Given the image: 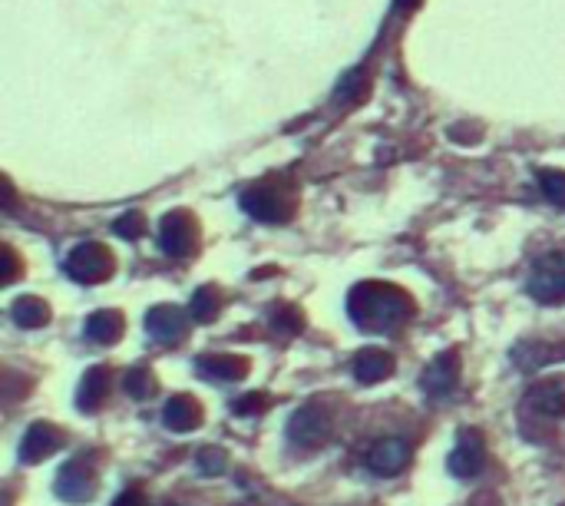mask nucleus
I'll use <instances>...</instances> for the list:
<instances>
[{
    "label": "nucleus",
    "mask_w": 565,
    "mask_h": 506,
    "mask_svg": "<svg viewBox=\"0 0 565 506\" xmlns=\"http://www.w3.org/2000/svg\"><path fill=\"white\" fill-rule=\"evenodd\" d=\"M347 315L361 331L390 335V331H400L414 318V301L407 292L387 282H361L347 295Z\"/></svg>",
    "instance_id": "nucleus-1"
},
{
    "label": "nucleus",
    "mask_w": 565,
    "mask_h": 506,
    "mask_svg": "<svg viewBox=\"0 0 565 506\" xmlns=\"http://www.w3.org/2000/svg\"><path fill=\"white\" fill-rule=\"evenodd\" d=\"M242 209L258 222L281 225L295 212V196H288V189H281L278 182H258L242 192Z\"/></svg>",
    "instance_id": "nucleus-2"
},
{
    "label": "nucleus",
    "mask_w": 565,
    "mask_h": 506,
    "mask_svg": "<svg viewBox=\"0 0 565 506\" xmlns=\"http://www.w3.org/2000/svg\"><path fill=\"white\" fill-rule=\"evenodd\" d=\"M63 268H67V275L73 278V282L80 285H100L106 282V278L113 275V255L106 245L100 242H80L73 245V252L67 255V262H63Z\"/></svg>",
    "instance_id": "nucleus-3"
},
{
    "label": "nucleus",
    "mask_w": 565,
    "mask_h": 506,
    "mask_svg": "<svg viewBox=\"0 0 565 506\" xmlns=\"http://www.w3.org/2000/svg\"><path fill=\"white\" fill-rule=\"evenodd\" d=\"M526 292L542 305H562L565 301V252L542 255L526 278Z\"/></svg>",
    "instance_id": "nucleus-4"
},
{
    "label": "nucleus",
    "mask_w": 565,
    "mask_h": 506,
    "mask_svg": "<svg viewBox=\"0 0 565 506\" xmlns=\"http://www.w3.org/2000/svg\"><path fill=\"white\" fill-rule=\"evenodd\" d=\"M195 245H199V225H195V219L189 212H169L162 215L159 222V249L162 255L169 258H186L195 252Z\"/></svg>",
    "instance_id": "nucleus-5"
},
{
    "label": "nucleus",
    "mask_w": 565,
    "mask_h": 506,
    "mask_svg": "<svg viewBox=\"0 0 565 506\" xmlns=\"http://www.w3.org/2000/svg\"><path fill=\"white\" fill-rule=\"evenodd\" d=\"M60 500L67 503H86L93 500L96 493V470L86 457H73L70 464H63L57 473V483H53Z\"/></svg>",
    "instance_id": "nucleus-6"
},
{
    "label": "nucleus",
    "mask_w": 565,
    "mask_h": 506,
    "mask_svg": "<svg viewBox=\"0 0 565 506\" xmlns=\"http://www.w3.org/2000/svg\"><path fill=\"white\" fill-rule=\"evenodd\" d=\"M331 434V414L324 411L321 404H304L291 414L288 421V437L295 440L298 447H321Z\"/></svg>",
    "instance_id": "nucleus-7"
},
{
    "label": "nucleus",
    "mask_w": 565,
    "mask_h": 506,
    "mask_svg": "<svg viewBox=\"0 0 565 506\" xmlns=\"http://www.w3.org/2000/svg\"><path fill=\"white\" fill-rule=\"evenodd\" d=\"M483 460H486V444H483V434L473 427H463L460 437H456V447L450 450V473L453 477H476L483 470Z\"/></svg>",
    "instance_id": "nucleus-8"
},
{
    "label": "nucleus",
    "mask_w": 565,
    "mask_h": 506,
    "mask_svg": "<svg viewBox=\"0 0 565 506\" xmlns=\"http://www.w3.org/2000/svg\"><path fill=\"white\" fill-rule=\"evenodd\" d=\"M146 331L152 341L159 344H176L186 338L189 331V318L186 311H182L179 305H156L146 311Z\"/></svg>",
    "instance_id": "nucleus-9"
},
{
    "label": "nucleus",
    "mask_w": 565,
    "mask_h": 506,
    "mask_svg": "<svg viewBox=\"0 0 565 506\" xmlns=\"http://www.w3.org/2000/svg\"><path fill=\"white\" fill-rule=\"evenodd\" d=\"M456 381H460V358H456L453 351L437 354V358L427 364V371L420 374L423 394L433 397V401H437V397H447L456 387Z\"/></svg>",
    "instance_id": "nucleus-10"
},
{
    "label": "nucleus",
    "mask_w": 565,
    "mask_h": 506,
    "mask_svg": "<svg viewBox=\"0 0 565 506\" xmlns=\"http://www.w3.org/2000/svg\"><path fill=\"white\" fill-rule=\"evenodd\" d=\"M407 460H410V444L400 437H384L367 450V467H371L377 477H397V473L407 467Z\"/></svg>",
    "instance_id": "nucleus-11"
},
{
    "label": "nucleus",
    "mask_w": 565,
    "mask_h": 506,
    "mask_svg": "<svg viewBox=\"0 0 565 506\" xmlns=\"http://www.w3.org/2000/svg\"><path fill=\"white\" fill-rule=\"evenodd\" d=\"M60 447H63L60 427L37 421L27 427L24 440H20V460H24V464H40V460H47L53 450H60Z\"/></svg>",
    "instance_id": "nucleus-12"
},
{
    "label": "nucleus",
    "mask_w": 565,
    "mask_h": 506,
    "mask_svg": "<svg viewBox=\"0 0 565 506\" xmlns=\"http://www.w3.org/2000/svg\"><path fill=\"white\" fill-rule=\"evenodd\" d=\"M526 404L532 407V411H539V414H546V417L565 414V378L536 381V384L529 387Z\"/></svg>",
    "instance_id": "nucleus-13"
},
{
    "label": "nucleus",
    "mask_w": 565,
    "mask_h": 506,
    "mask_svg": "<svg viewBox=\"0 0 565 506\" xmlns=\"http://www.w3.org/2000/svg\"><path fill=\"white\" fill-rule=\"evenodd\" d=\"M162 424L169 430H179V434H186V430H195L202 424V407L195 401L192 394H176L169 397L166 407H162Z\"/></svg>",
    "instance_id": "nucleus-14"
},
{
    "label": "nucleus",
    "mask_w": 565,
    "mask_h": 506,
    "mask_svg": "<svg viewBox=\"0 0 565 506\" xmlns=\"http://www.w3.org/2000/svg\"><path fill=\"white\" fill-rule=\"evenodd\" d=\"M195 371H199L202 378H209V381L232 384L238 378H245L248 364L242 358H235V354H202V358L195 361Z\"/></svg>",
    "instance_id": "nucleus-15"
},
{
    "label": "nucleus",
    "mask_w": 565,
    "mask_h": 506,
    "mask_svg": "<svg viewBox=\"0 0 565 506\" xmlns=\"http://www.w3.org/2000/svg\"><path fill=\"white\" fill-rule=\"evenodd\" d=\"M394 371V358L384 348H367L354 358V378L361 384H380Z\"/></svg>",
    "instance_id": "nucleus-16"
},
{
    "label": "nucleus",
    "mask_w": 565,
    "mask_h": 506,
    "mask_svg": "<svg viewBox=\"0 0 565 506\" xmlns=\"http://www.w3.org/2000/svg\"><path fill=\"white\" fill-rule=\"evenodd\" d=\"M106 394H110V368H90L80 378V387H76V404L86 414H93L106 401Z\"/></svg>",
    "instance_id": "nucleus-17"
},
{
    "label": "nucleus",
    "mask_w": 565,
    "mask_h": 506,
    "mask_svg": "<svg viewBox=\"0 0 565 506\" xmlns=\"http://www.w3.org/2000/svg\"><path fill=\"white\" fill-rule=\"evenodd\" d=\"M123 328H126V318L113 308L93 311V315L86 318V338L93 344H116L123 338Z\"/></svg>",
    "instance_id": "nucleus-18"
},
{
    "label": "nucleus",
    "mask_w": 565,
    "mask_h": 506,
    "mask_svg": "<svg viewBox=\"0 0 565 506\" xmlns=\"http://www.w3.org/2000/svg\"><path fill=\"white\" fill-rule=\"evenodd\" d=\"M10 318L17 321L20 328H43L50 321V308L43 298H34V295H24L14 301V308H10Z\"/></svg>",
    "instance_id": "nucleus-19"
},
{
    "label": "nucleus",
    "mask_w": 565,
    "mask_h": 506,
    "mask_svg": "<svg viewBox=\"0 0 565 506\" xmlns=\"http://www.w3.org/2000/svg\"><path fill=\"white\" fill-rule=\"evenodd\" d=\"M219 308H222V292L215 285H202V288H195V295L189 301V318L205 325V321H212L219 315Z\"/></svg>",
    "instance_id": "nucleus-20"
},
{
    "label": "nucleus",
    "mask_w": 565,
    "mask_h": 506,
    "mask_svg": "<svg viewBox=\"0 0 565 506\" xmlns=\"http://www.w3.org/2000/svg\"><path fill=\"white\" fill-rule=\"evenodd\" d=\"M126 394L133 397V401H149L152 394H156V374H152L149 368H133L126 374Z\"/></svg>",
    "instance_id": "nucleus-21"
},
{
    "label": "nucleus",
    "mask_w": 565,
    "mask_h": 506,
    "mask_svg": "<svg viewBox=\"0 0 565 506\" xmlns=\"http://www.w3.org/2000/svg\"><path fill=\"white\" fill-rule=\"evenodd\" d=\"M539 189L552 206L565 209V169H542L539 172Z\"/></svg>",
    "instance_id": "nucleus-22"
},
{
    "label": "nucleus",
    "mask_w": 565,
    "mask_h": 506,
    "mask_svg": "<svg viewBox=\"0 0 565 506\" xmlns=\"http://www.w3.org/2000/svg\"><path fill=\"white\" fill-rule=\"evenodd\" d=\"M195 467H199L202 477H219L228 467V454L222 447H202L199 454H195Z\"/></svg>",
    "instance_id": "nucleus-23"
},
{
    "label": "nucleus",
    "mask_w": 565,
    "mask_h": 506,
    "mask_svg": "<svg viewBox=\"0 0 565 506\" xmlns=\"http://www.w3.org/2000/svg\"><path fill=\"white\" fill-rule=\"evenodd\" d=\"M271 325H275L281 335H298L301 325H304V318H301V311L298 308H291V305H278L275 311H271Z\"/></svg>",
    "instance_id": "nucleus-24"
},
{
    "label": "nucleus",
    "mask_w": 565,
    "mask_h": 506,
    "mask_svg": "<svg viewBox=\"0 0 565 506\" xmlns=\"http://www.w3.org/2000/svg\"><path fill=\"white\" fill-rule=\"evenodd\" d=\"M364 86H367L364 73H361V70H354L351 77L341 80V90H338V96H334V103H344V106L357 103V100H361V96H364Z\"/></svg>",
    "instance_id": "nucleus-25"
},
{
    "label": "nucleus",
    "mask_w": 565,
    "mask_h": 506,
    "mask_svg": "<svg viewBox=\"0 0 565 506\" xmlns=\"http://www.w3.org/2000/svg\"><path fill=\"white\" fill-rule=\"evenodd\" d=\"M113 232L119 235V239H139V235L146 232L143 212H126V215H119L116 225H113Z\"/></svg>",
    "instance_id": "nucleus-26"
},
{
    "label": "nucleus",
    "mask_w": 565,
    "mask_h": 506,
    "mask_svg": "<svg viewBox=\"0 0 565 506\" xmlns=\"http://www.w3.org/2000/svg\"><path fill=\"white\" fill-rule=\"evenodd\" d=\"M268 407V397L262 391H252V394H245V397H238V401L232 404V411L238 417H248V414H258V411H265Z\"/></svg>",
    "instance_id": "nucleus-27"
},
{
    "label": "nucleus",
    "mask_w": 565,
    "mask_h": 506,
    "mask_svg": "<svg viewBox=\"0 0 565 506\" xmlns=\"http://www.w3.org/2000/svg\"><path fill=\"white\" fill-rule=\"evenodd\" d=\"M113 506H146V493L139 490V487H126V490L113 500Z\"/></svg>",
    "instance_id": "nucleus-28"
},
{
    "label": "nucleus",
    "mask_w": 565,
    "mask_h": 506,
    "mask_svg": "<svg viewBox=\"0 0 565 506\" xmlns=\"http://www.w3.org/2000/svg\"><path fill=\"white\" fill-rule=\"evenodd\" d=\"M17 278V258L10 249H4V282H14Z\"/></svg>",
    "instance_id": "nucleus-29"
}]
</instances>
